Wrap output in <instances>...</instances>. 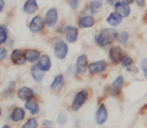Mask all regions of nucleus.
Masks as SVG:
<instances>
[{
	"mask_svg": "<svg viewBox=\"0 0 147 128\" xmlns=\"http://www.w3.org/2000/svg\"><path fill=\"white\" fill-rule=\"evenodd\" d=\"M65 85V79L63 74H59L56 75L54 79V81L51 84V89L54 91H60Z\"/></svg>",
	"mask_w": 147,
	"mask_h": 128,
	"instance_id": "obj_17",
	"label": "nucleus"
},
{
	"mask_svg": "<svg viewBox=\"0 0 147 128\" xmlns=\"http://www.w3.org/2000/svg\"><path fill=\"white\" fill-rule=\"evenodd\" d=\"M30 74H32V79L37 81V82H41L43 78H45V72L40 70L37 66H32L30 69Z\"/></svg>",
	"mask_w": 147,
	"mask_h": 128,
	"instance_id": "obj_22",
	"label": "nucleus"
},
{
	"mask_svg": "<svg viewBox=\"0 0 147 128\" xmlns=\"http://www.w3.org/2000/svg\"><path fill=\"white\" fill-rule=\"evenodd\" d=\"M64 35L66 41L69 42V43H74L78 39V30L75 26H71V25H68V26L65 27Z\"/></svg>",
	"mask_w": 147,
	"mask_h": 128,
	"instance_id": "obj_5",
	"label": "nucleus"
},
{
	"mask_svg": "<svg viewBox=\"0 0 147 128\" xmlns=\"http://www.w3.org/2000/svg\"><path fill=\"white\" fill-rule=\"evenodd\" d=\"M45 28V21L41 16H35L29 23V30L34 33L40 32Z\"/></svg>",
	"mask_w": 147,
	"mask_h": 128,
	"instance_id": "obj_4",
	"label": "nucleus"
},
{
	"mask_svg": "<svg viewBox=\"0 0 147 128\" xmlns=\"http://www.w3.org/2000/svg\"><path fill=\"white\" fill-rule=\"evenodd\" d=\"M38 127V123H37L36 119H29L26 123L23 125L22 128H37Z\"/></svg>",
	"mask_w": 147,
	"mask_h": 128,
	"instance_id": "obj_27",
	"label": "nucleus"
},
{
	"mask_svg": "<svg viewBox=\"0 0 147 128\" xmlns=\"http://www.w3.org/2000/svg\"><path fill=\"white\" fill-rule=\"evenodd\" d=\"M25 108H26L32 114H37V113L39 112V105L37 103L36 101H32V100L26 101Z\"/></svg>",
	"mask_w": 147,
	"mask_h": 128,
	"instance_id": "obj_23",
	"label": "nucleus"
},
{
	"mask_svg": "<svg viewBox=\"0 0 147 128\" xmlns=\"http://www.w3.org/2000/svg\"><path fill=\"white\" fill-rule=\"evenodd\" d=\"M87 69L92 74L101 73L107 69V63L105 60H98V61H95V63H92L91 65H89Z\"/></svg>",
	"mask_w": 147,
	"mask_h": 128,
	"instance_id": "obj_6",
	"label": "nucleus"
},
{
	"mask_svg": "<svg viewBox=\"0 0 147 128\" xmlns=\"http://www.w3.org/2000/svg\"><path fill=\"white\" fill-rule=\"evenodd\" d=\"M135 0H121V2H123L125 5H132Z\"/></svg>",
	"mask_w": 147,
	"mask_h": 128,
	"instance_id": "obj_35",
	"label": "nucleus"
},
{
	"mask_svg": "<svg viewBox=\"0 0 147 128\" xmlns=\"http://www.w3.org/2000/svg\"><path fill=\"white\" fill-rule=\"evenodd\" d=\"M43 125H45L46 128H53V124H52V122H50V121H45Z\"/></svg>",
	"mask_w": 147,
	"mask_h": 128,
	"instance_id": "obj_33",
	"label": "nucleus"
},
{
	"mask_svg": "<svg viewBox=\"0 0 147 128\" xmlns=\"http://www.w3.org/2000/svg\"><path fill=\"white\" fill-rule=\"evenodd\" d=\"M118 39H119V42L121 44H125L129 40V35L125 31L120 32V35L118 36Z\"/></svg>",
	"mask_w": 147,
	"mask_h": 128,
	"instance_id": "obj_28",
	"label": "nucleus"
},
{
	"mask_svg": "<svg viewBox=\"0 0 147 128\" xmlns=\"http://www.w3.org/2000/svg\"><path fill=\"white\" fill-rule=\"evenodd\" d=\"M66 119H67V114L64 113V112H62L57 116V124L59 125H64L66 123Z\"/></svg>",
	"mask_w": 147,
	"mask_h": 128,
	"instance_id": "obj_29",
	"label": "nucleus"
},
{
	"mask_svg": "<svg viewBox=\"0 0 147 128\" xmlns=\"http://www.w3.org/2000/svg\"><path fill=\"white\" fill-rule=\"evenodd\" d=\"M124 56L123 50L120 46H113L109 51V58L113 63H120L121 58Z\"/></svg>",
	"mask_w": 147,
	"mask_h": 128,
	"instance_id": "obj_9",
	"label": "nucleus"
},
{
	"mask_svg": "<svg viewBox=\"0 0 147 128\" xmlns=\"http://www.w3.org/2000/svg\"><path fill=\"white\" fill-rule=\"evenodd\" d=\"M57 18H59V14H57V10L52 8V9L48 10L46 13V19L45 22L49 27H54L56 23H57Z\"/></svg>",
	"mask_w": 147,
	"mask_h": 128,
	"instance_id": "obj_7",
	"label": "nucleus"
},
{
	"mask_svg": "<svg viewBox=\"0 0 147 128\" xmlns=\"http://www.w3.org/2000/svg\"><path fill=\"white\" fill-rule=\"evenodd\" d=\"M25 117V110L22 109V108H15L13 109V111L11 112V115H10V119H12L13 122H21L22 119Z\"/></svg>",
	"mask_w": 147,
	"mask_h": 128,
	"instance_id": "obj_19",
	"label": "nucleus"
},
{
	"mask_svg": "<svg viewBox=\"0 0 147 128\" xmlns=\"http://www.w3.org/2000/svg\"><path fill=\"white\" fill-rule=\"evenodd\" d=\"M24 56H25V60H27L29 63L34 64V63H37L39 60V58H40V53L37 50H28L24 54Z\"/></svg>",
	"mask_w": 147,
	"mask_h": 128,
	"instance_id": "obj_20",
	"label": "nucleus"
},
{
	"mask_svg": "<svg viewBox=\"0 0 147 128\" xmlns=\"http://www.w3.org/2000/svg\"><path fill=\"white\" fill-rule=\"evenodd\" d=\"M120 61H121V65L125 68H129V67H131L133 65V59L131 57H129V56H123Z\"/></svg>",
	"mask_w": 147,
	"mask_h": 128,
	"instance_id": "obj_26",
	"label": "nucleus"
},
{
	"mask_svg": "<svg viewBox=\"0 0 147 128\" xmlns=\"http://www.w3.org/2000/svg\"><path fill=\"white\" fill-rule=\"evenodd\" d=\"M102 10V0H94L90 3V11L92 13H97Z\"/></svg>",
	"mask_w": 147,
	"mask_h": 128,
	"instance_id": "obj_24",
	"label": "nucleus"
},
{
	"mask_svg": "<svg viewBox=\"0 0 147 128\" xmlns=\"http://www.w3.org/2000/svg\"><path fill=\"white\" fill-rule=\"evenodd\" d=\"M68 53V46L63 40H57L54 45V55L59 59H64Z\"/></svg>",
	"mask_w": 147,
	"mask_h": 128,
	"instance_id": "obj_3",
	"label": "nucleus"
},
{
	"mask_svg": "<svg viewBox=\"0 0 147 128\" xmlns=\"http://www.w3.org/2000/svg\"><path fill=\"white\" fill-rule=\"evenodd\" d=\"M121 21H122V17H121L117 12L110 13L109 15H108V17H107V19H106V22L109 24L110 26H113V27L119 25V24L121 23Z\"/></svg>",
	"mask_w": 147,
	"mask_h": 128,
	"instance_id": "obj_21",
	"label": "nucleus"
},
{
	"mask_svg": "<svg viewBox=\"0 0 147 128\" xmlns=\"http://www.w3.org/2000/svg\"><path fill=\"white\" fill-rule=\"evenodd\" d=\"M95 24V19L92 17L91 15H86V16H81L78 22V26L80 28H91L94 26Z\"/></svg>",
	"mask_w": 147,
	"mask_h": 128,
	"instance_id": "obj_16",
	"label": "nucleus"
},
{
	"mask_svg": "<svg viewBox=\"0 0 147 128\" xmlns=\"http://www.w3.org/2000/svg\"><path fill=\"white\" fill-rule=\"evenodd\" d=\"M18 96L21 100L28 101V100H32V98L35 97V93H34V91H32V88H29L27 86H23L18 89Z\"/></svg>",
	"mask_w": 147,
	"mask_h": 128,
	"instance_id": "obj_8",
	"label": "nucleus"
},
{
	"mask_svg": "<svg viewBox=\"0 0 147 128\" xmlns=\"http://www.w3.org/2000/svg\"><path fill=\"white\" fill-rule=\"evenodd\" d=\"M8 39V28L5 25H0V44H3Z\"/></svg>",
	"mask_w": 147,
	"mask_h": 128,
	"instance_id": "obj_25",
	"label": "nucleus"
},
{
	"mask_svg": "<svg viewBox=\"0 0 147 128\" xmlns=\"http://www.w3.org/2000/svg\"><path fill=\"white\" fill-rule=\"evenodd\" d=\"M38 61H39V63H38V65H37V67L40 69V70H42L43 72H46V71H49V70H50L51 59L48 55H42L41 57L39 58Z\"/></svg>",
	"mask_w": 147,
	"mask_h": 128,
	"instance_id": "obj_15",
	"label": "nucleus"
},
{
	"mask_svg": "<svg viewBox=\"0 0 147 128\" xmlns=\"http://www.w3.org/2000/svg\"><path fill=\"white\" fill-rule=\"evenodd\" d=\"M106 2H107V5H115L117 2V0H107Z\"/></svg>",
	"mask_w": 147,
	"mask_h": 128,
	"instance_id": "obj_37",
	"label": "nucleus"
},
{
	"mask_svg": "<svg viewBox=\"0 0 147 128\" xmlns=\"http://www.w3.org/2000/svg\"><path fill=\"white\" fill-rule=\"evenodd\" d=\"M3 8H5V0H0V13L2 12Z\"/></svg>",
	"mask_w": 147,
	"mask_h": 128,
	"instance_id": "obj_36",
	"label": "nucleus"
},
{
	"mask_svg": "<svg viewBox=\"0 0 147 128\" xmlns=\"http://www.w3.org/2000/svg\"><path fill=\"white\" fill-rule=\"evenodd\" d=\"M108 117V113H107V109L104 105H101L98 107V109L96 111V114H95V121L96 124L98 125H103L107 121Z\"/></svg>",
	"mask_w": 147,
	"mask_h": 128,
	"instance_id": "obj_10",
	"label": "nucleus"
},
{
	"mask_svg": "<svg viewBox=\"0 0 147 128\" xmlns=\"http://www.w3.org/2000/svg\"><path fill=\"white\" fill-rule=\"evenodd\" d=\"M123 83H124V80H123L122 77H118V78H116V80L114 81V83L110 85V89H109L110 95H113V96H117V95L120 93V91H121L122 86H123Z\"/></svg>",
	"mask_w": 147,
	"mask_h": 128,
	"instance_id": "obj_11",
	"label": "nucleus"
},
{
	"mask_svg": "<svg viewBox=\"0 0 147 128\" xmlns=\"http://www.w3.org/2000/svg\"><path fill=\"white\" fill-rule=\"evenodd\" d=\"M88 68V57L87 55H80L77 59L76 63V70L77 73L79 74H83V73L87 71Z\"/></svg>",
	"mask_w": 147,
	"mask_h": 128,
	"instance_id": "obj_13",
	"label": "nucleus"
},
{
	"mask_svg": "<svg viewBox=\"0 0 147 128\" xmlns=\"http://www.w3.org/2000/svg\"><path fill=\"white\" fill-rule=\"evenodd\" d=\"M117 36H118L117 30H115L114 28H106V29H103L97 35L95 38V41H96L97 45L107 46L115 41L117 39Z\"/></svg>",
	"mask_w": 147,
	"mask_h": 128,
	"instance_id": "obj_1",
	"label": "nucleus"
},
{
	"mask_svg": "<svg viewBox=\"0 0 147 128\" xmlns=\"http://www.w3.org/2000/svg\"><path fill=\"white\" fill-rule=\"evenodd\" d=\"M142 69H143V72H144V77L146 78L147 73H146V58H144L142 60Z\"/></svg>",
	"mask_w": 147,
	"mask_h": 128,
	"instance_id": "obj_32",
	"label": "nucleus"
},
{
	"mask_svg": "<svg viewBox=\"0 0 147 128\" xmlns=\"http://www.w3.org/2000/svg\"><path fill=\"white\" fill-rule=\"evenodd\" d=\"M79 1H80V0H68V3H69V5H70V8H71V9L76 10L79 5Z\"/></svg>",
	"mask_w": 147,
	"mask_h": 128,
	"instance_id": "obj_30",
	"label": "nucleus"
},
{
	"mask_svg": "<svg viewBox=\"0 0 147 128\" xmlns=\"http://www.w3.org/2000/svg\"><path fill=\"white\" fill-rule=\"evenodd\" d=\"M39 5L37 3V0H26L23 5V11L27 14H34L38 11Z\"/></svg>",
	"mask_w": 147,
	"mask_h": 128,
	"instance_id": "obj_14",
	"label": "nucleus"
},
{
	"mask_svg": "<svg viewBox=\"0 0 147 128\" xmlns=\"http://www.w3.org/2000/svg\"><path fill=\"white\" fill-rule=\"evenodd\" d=\"M135 2L138 7H144L145 5V0H135Z\"/></svg>",
	"mask_w": 147,
	"mask_h": 128,
	"instance_id": "obj_34",
	"label": "nucleus"
},
{
	"mask_svg": "<svg viewBox=\"0 0 147 128\" xmlns=\"http://www.w3.org/2000/svg\"><path fill=\"white\" fill-rule=\"evenodd\" d=\"M0 116H1V109H0Z\"/></svg>",
	"mask_w": 147,
	"mask_h": 128,
	"instance_id": "obj_39",
	"label": "nucleus"
},
{
	"mask_svg": "<svg viewBox=\"0 0 147 128\" xmlns=\"http://www.w3.org/2000/svg\"><path fill=\"white\" fill-rule=\"evenodd\" d=\"M7 56H8V52L5 49H0V61H2V60H5L7 58Z\"/></svg>",
	"mask_w": 147,
	"mask_h": 128,
	"instance_id": "obj_31",
	"label": "nucleus"
},
{
	"mask_svg": "<svg viewBox=\"0 0 147 128\" xmlns=\"http://www.w3.org/2000/svg\"><path fill=\"white\" fill-rule=\"evenodd\" d=\"M11 60L13 61L15 65H23L26 60H25V56L24 53L21 50H14L11 53Z\"/></svg>",
	"mask_w": 147,
	"mask_h": 128,
	"instance_id": "obj_18",
	"label": "nucleus"
},
{
	"mask_svg": "<svg viewBox=\"0 0 147 128\" xmlns=\"http://www.w3.org/2000/svg\"><path fill=\"white\" fill-rule=\"evenodd\" d=\"M2 128H11V127H10V126H8V125H5V126H3Z\"/></svg>",
	"mask_w": 147,
	"mask_h": 128,
	"instance_id": "obj_38",
	"label": "nucleus"
},
{
	"mask_svg": "<svg viewBox=\"0 0 147 128\" xmlns=\"http://www.w3.org/2000/svg\"><path fill=\"white\" fill-rule=\"evenodd\" d=\"M87 99H88V91H86V89H82V91H78V93L76 94L75 98H74V101H73V103H71V109H73L74 111H78V110L86 103Z\"/></svg>",
	"mask_w": 147,
	"mask_h": 128,
	"instance_id": "obj_2",
	"label": "nucleus"
},
{
	"mask_svg": "<svg viewBox=\"0 0 147 128\" xmlns=\"http://www.w3.org/2000/svg\"><path fill=\"white\" fill-rule=\"evenodd\" d=\"M114 5H115L116 12L119 14L121 17H127V16L130 15L131 9H130L129 5H125V3L121 2V1H117Z\"/></svg>",
	"mask_w": 147,
	"mask_h": 128,
	"instance_id": "obj_12",
	"label": "nucleus"
}]
</instances>
